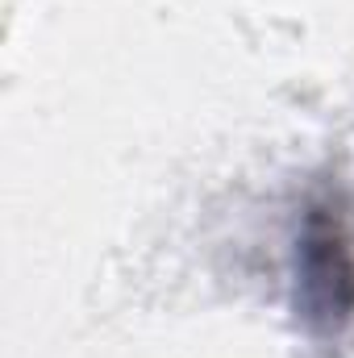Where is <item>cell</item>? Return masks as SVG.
Masks as SVG:
<instances>
[{
	"instance_id": "6da1fadb",
	"label": "cell",
	"mask_w": 354,
	"mask_h": 358,
	"mask_svg": "<svg viewBox=\"0 0 354 358\" xmlns=\"http://www.w3.org/2000/svg\"><path fill=\"white\" fill-rule=\"evenodd\" d=\"M296 275H300V304L317 329H338L354 313V250L342 221V208L313 204L304 213L300 246H296Z\"/></svg>"
}]
</instances>
